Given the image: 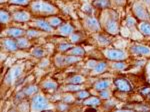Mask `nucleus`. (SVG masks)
I'll return each instance as SVG.
<instances>
[{
	"label": "nucleus",
	"instance_id": "1",
	"mask_svg": "<svg viewBox=\"0 0 150 112\" xmlns=\"http://www.w3.org/2000/svg\"><path fill=\"white\" fill-rule=\"evenodd\" d=\"M116 16L117 15H116L113 11H108L103 14L102 23L105 29L110 34L118 33L119 26H118V21H117V19H116Z\"/></svg>",
	"mask_w": 150,
	"mask_h": 112
},
{
	"label": "nucleus",
	"instance_id": "2",
	"mask_svg": "<svg viewBox=\"0 0 150 112\" xmlns=\"http://www.w3.org/2000/svg\"><path fill=\"white\" fill-rule=\"evenodd\" d=\"M31 8L35 13L44 14V15H49V14L57 13V9L52 4L47 3L44 1H36L31 4Z\"/></svg>",
	"mask_w": 150,
	"mask_h": 112
},
{
	"label": "nucleus",
	"instance_id": "3",
	"mask_svg": "<svg viewBox=\"0 0 150 112\" xmlns=\"http://www.w3.org/2000/svg\"><path fill=\"white\" fill-rule=\"evenodd\" d=\"M49 107L47 98L42 94H37L33 97L31 102V111H41Z\"/></svg>",
	"mask_w": 150,
	"mask_h": 112
},
{
	"label": "nucleus",
	"instance_id": "4",
	"mask_svg": "<svg viewBox=\"0 0 150 112\" xmlns=\"http://www.w3.org/2000/svg\"><path fill=\"white\" fill-rule=\"evenodd\" d=\"M23 68H24V65L21 64V65H15L9 70V72L7 73L6 77H5V83L7 85H12L14 82L17 80V78L22 74L23 72Z\"/></svg>",
	"mask_w": 150,
	"mask_h": 112
},
{
	"label": "nucleus",
	"instance_id": "5",
	"mask_svg": "<svg viewBox=\"0 0 150 112\" xmlns=\"http://www.w3.org/2000/svg\"><path fill=\"white\" fill-rule=\"evenodd\" d=\"M104 55L106 56V58L110 60H115V61H120V60L126 59L127 54L126 52L122 50H118V49H107L104 50Z\"/></svg>",
	"mask_w": 150,
	"mask_h": 112
},
{
	"label": "nucleus",
	"instance_id": "6",
	"mask_svg": "<svg viewBox=\"0 0 150 112\" xmlns=\"http://www.w3.org/2000/svg\"><path fill=\"white\" fill-rule=\"evenodd\" d=\"M80 61V57L79 56H57L55 58V63L57 66H64V65H71L73 63Z\"/></svg>",
	"mask_w": 150,
	"mask_h": 112
},
{
	"label": "nucleus",
	"instance_id": "7",
	"mask_svg": "<svg viewBox=\"0 0 150 112\" xmlns=\"http://www.w3.org/2000/svg\"><path fill=\"white\" fill-rule=\"evenodd\" d=\"M133 11H134L135 15L141 20H150L149 13L140 2H135L134 5H133Z\"/></svg>",
	"mask_w": 150,
	"mask_h": 112
},
{
	"label": "nucleus",
	"instance_id": "8",
	"mask_svg": "<svg viewBox=\"0 0 150 112\" xmlns=\"http://www.w3.org/2000/svg\"><path fill=\"white\" fill-rule=\"evenodd\" d=\"M131 52L135 53L138 55H144V56H149L150 55V47L144 45H133L131 47Z\"/></svg>",
	"mask_w": 150,
	"mask_h": 112
},
{
	"label": "nucleus",
	"instance_id": "9",
	"mask_svg": "<svg viewBox=\"0 0 150 112\" xmlns=\"http://www.w3.org/2000/svg\"><path fill=\"white\" fill-rule=\"evenodd\" d=\"M85 24L89 30L94 31V32H97L100 29V24L94 17H86Z\"/></svg>",
	"mask_w": 150,
	"mask_h": 112
},
{
	"label": "nucleus",
	"instance_id": "10",
	"mask_svg": "<svg viewBox=\"0 0 150 112\" xmlns=\"http://www.w3.org/2000/svg\"><path fill=\"white\" fill-rule=\"evenodd\" d=\"M114 83H115V86L117 87V89L120 90V91L128 92V91H130V89H131L130 84L128 83V81L125 79H116L114 81Z\"/></svg>",
	"mask_w": 150,
	"mask_h": 112
},
{
	"label": "nucleus",
	"instance_id": "11",
	"mask_svg": "<svg viewBox=\"0 0 150 112\" xmlns=\"http://www.w3.org/2000/svg\"><path fill=\"white\" fill-rule=\"evenodd\" d=\"M2 45L9 51H16L19 48L17 45V42L10 39V38H7V39L2 40Z\"/></svg>",
	"mask_w": 150,
	"mask_h": 112
},
{
	"label": "nucleus",
	"instance_id": "12",
	"mask_svg": "<svg viewBox=\"0 0 150 112\" xmlns=\"http://www.w3.org/2000/svg\"><path fill=\"white\" fill-rule=\"evenodd\" d=\"M13 19L16 21H20V22H25V21H28L30 19V14L25 11H19L14 13Z\"/></svg>",
	"mask_w": 150,
	"mask_h": 112
},
{
	"label": "nucleus",
	"instance_id": "13",
	"mask_svg": "<svg viewBox=\"0 0 150 112\" xmlns=\"http://www.w3.org/2000/svg\"><path fill=\"white\" fill-rule=\"evenodd\" d=\"M35 25L37 26V27H39L41 30H44V31H46V32H51L52 31V26L44 20H40V19L35 20Z\"/></svg>",
	"mask_w": 150,
	"mask_h": 112
},
{
	"label": "nucleus",
	"instance_id": "14",
	"mask_svg": "<svg viewBox=\"0 0 150 112\" xmlns=\"http://www.w3.org/2000/svg\"><path fill=\"white\" fill-rule=\"evenodd\" d=\"M73 30H74V28L72 27L70 24H63V25L60 26L58 32L63 36H68V35H71Z\"/></svg>",
	"mask_w": 150,
	"mask_h": 112
},
{
	"label": "nucleus",
	"instance_id": "15",
	"mask_svg": "<svg viewBox=\"0 0 150 112\" xmlns=\"http://www.w3.org/2000/svg\"><path fill=\"white\" fill-rule=\"evenodd\" d=\"M5 32L7 35L12 36V37H19V36L24 34V31L22 29H19V28H9V29H7Z\"/></svg>",
	"mask_w": 150,
	"mask_h": 112
},
{
	"label": "nucleus",
	"instance_id": "16",
	"mask_svg": "<svg viewBox=\"0 0 150 112\" xmlns=\"http://www.w3.org/2000/svg\"><path fill=\"white\" fill-rule=\"evenodd\" d=\"M110 84H111V82L109 80H102V81H99L94 85V88L96 90H98V91H102V90H105L106 88H108Z\"/></svg>",
	"mask_w": 150,
	"mask_h": 112
},
{
	"label": "nucleus",
	"instance_id": "17",
	"mask_svg": "<svg viewBox=\"0 0 150 112\" xmlns=\"http://www.w3.org/2000/svg\"><path fill=\"white\" fill-rule=\"evenodd\" d=\"M106 67H107V64L105 62H99L96 64V66L93 68V71H92V74L93 75H96V74H100L105 71Z\"/></svg>",
	"mask_w": 150,
	"mask_h": 112
},
{
	"label": "nucleus",
	"instance_id": "18",
	"mask_svg": "<svg viewBox=\"0 0 150 112\" xmlns=\"http://www.w3.org/2000/svg\"><path fill=\"white\" fill-rule=\"evenodd\" d=\"M42 87L47 90H55L57 88V83L51 79H47L44 82H42Z\"/></svg>",
	"mask_w": 150,
	"mask_h": 112
},
{
	"label": "nucleus",
	"instance_id": "19",
	"mask_svg": "<svg viewBox=\"0 0 150 112\" xmlns=\"http://www.w3.org/2000/svg\"><path fill=\"white\" fill-rule=\"evenodd\" d=\"M139 30L144 35L150 36V23L145 22V21L144 22H141L139 24Z\"/></svg>",
	"mask_w": 150,
	"mask_h": 112
},
{
	"label": "nucleus",
	"instance_id": "20",
	"mask_svg": "<svg viewBox=\"0 0 150 112\" xmlns=\"http://www.w3.org/2000/svg\"><path fill=\"white\" fill-rule=\"evenodd\" d=\"M93 5L97 8H107V7L110 6V1L109 0H96L93 3Z\"/></svg>",
	"mask_w": 150,
	"mask_h": 112
},
{
	"label": "nucleus",
	"instance_id": "21",
	"mask_svg": "<svg viewBox=\"0 0 150 112\" xmlns=\"http://www.w3.org/2000/svg\"><path fill=\"white\" fill-rule=\"evenodd\" d=\"M84 80H85V78L81 75H75V76L70 77L68 79V82L71 84H81L82 82H84Z\"/></svg>",
	"mask_w": 150,
	"mask_h": 112
},
{
	"label": "nucleus",
	"instance_id": "22",
	"mask_svg": "<svg viewBox=\"0 0 150 112\" xmlns=\"http://www.w3.org/2000/svg\"><path fill=\"white\" fill-rule=\"evenodd\" d=\"M84 53H85V51H84V49H82L81 47H72V49L68 51L69 55L74 56H82L84 55Z\"/></svg>",
	"mask_w": 150,
	"mask_h": 112
},
{
	"label": "nucleus",
	"instance_id": "23",
	"mask_svg": "<svg viewBox=\"0 0 150 112\" xmlns=\"http://www.w3.org/2000/svg\"><path fill=\"white\" fill-rule=\"evenodd\" d=\"M38 87L35 86V85H31V86L26 87L25 90H24V94L26 96H31V95H34V94L37 92Z\"/></svg>",
	"mask_w": 150,
	"mask_h": 112
},
{
	"label": "nucleus",
	"instance_id": "24",
	"mask_svg": "<svg viewBox=\"0 0 150 112\" xmlns=\"http://www.w3.org/2000/svg\"><path fill=\"white\" fill-rule=\"evenodd\" d=\"M84 104H85V105L97 106L100 104V100H99L98 98H96V97H90V98H88L87 100L84 101Z\"/></svg>",
	"mask_w": 150,
	"mask_h": 112
},
{
	"label": "nucleus",
	"instance_id": "25",
	"mask_svg": "<svg viewBox=\"0 0 150 112\" xmlns=\"http://www.w3.org/2000/svg\"><path fill=\"white\" fill-rule=\"evenodd\" d=\"M16 42H17V45L19 48H27L28 46L30 45L29 41L27 39H25V38H19Z\"/></svg>",
	"mask_w": 150,
	"mask_h": 112
},
{
	"label": "nucleus",
	"instance_id": "26",
	"mask_svg": "<svg viewBox=\"0 0 150 112\" xmlns=\"http://www.w3.org/2000/svg\"><path fill=\"white\" fill-rule=\"evenodd\" d=\"M48 23L51 26H59L62 23L61 19L58 18V17H51V18L48 19Z\"/></svg>",
	"mask_w": 150,
	"mask_h": 112
},
{
	"label": "nucleus",
	"instance_id": "27",
	"mask_svg": "<svg viewBox=\"0 0 150 112\" xmlns=\"http://www.w3.org/2000/svg\"><path fill=\"white\" fill-rule=\"evenodd\" d=\"M1 16H0V20H1V23H7L9 21V19H10V16H9V14L7 13L6 11L4 10H1Z\"/></svg>",
	"mask_w": 150,
	"mask_h": 112
},
{
	"label": "nucleus",
	"instance_id": "28",
	"mask_svg": "<svg viewBox=\"0 0 150 112\" xmlns=\"http://www.w3.org/2000/svg\"><path fill=\"white\" fill-rule=\"evenodd\" d=\"M32 55L33 56H35V57H38V58H40V57H42L43 55H44V51H43L41 48H34V49L32 50Z\"/></svg>",
	"mask_w": 150,
	"mask_h": 112
},
{
	"label": "nucleus",
	"instance_id": "29",
	"mask_svg": "<svg viewBox=\"0 0 150 112\" xmlns=\"http://www.w3.org/2000/svg\"><path fill=\"white\" fill-rule=\"evenodd\" d=\"M81 89V86H79V84H71L68 85V86L65 87V90L67 91H78V90Z\"/></svg>",
	"mask_w": 150,
	"mask_h": 112
},
{
	"label": "nucleus",
	"instance_id": "30",
	"mask_svg": "<svg viewBox=\"0 0 150 112\" xmlns=\"http://www.w3.org/2000/svg\"><path fill=\"white\" fill-rule=\"evenodd\" d=\"M97 40H98V43L100 45H106V44H108V43L110 42L109 39H108V38H106L105 36H103V35H99L97 37Z\"/></svg>",
	"mask_w": 150,
	"mask_h": 112
},
{
	"label": "nucleus",
	"instance_id": "31",
	"mask_svg": "<svg viewBox=\"0 0 150 112\" xmlns=\"http://www.w3.org/2000/svg\"><path fill=\"white\" fill-rule=\"evenodd\" d=\"M12 4H17V5H26L30 2V0H9Z\"/></svg>",
	"mask_w": 150,
	"mask_h": 112
},
{
	"label": "nucleus",
	"instance_id": "32",
	"mask_svg": "<svg viewBox=\"0 0 150 112\" xmlns=\"http://www.w3.org/2000/svg\"><path fill=\"white\" fill-rule=\"evenodd\" d=\"M112 67L115 68V69H124V68H126V64L123 62H114L112 63Z\"/></svg>",
	"mask_w": 150,
	"mask_h": 112
},
{
	"label": "nucleus",
	"instance_id": "33",
	"mask_svg": "<svg viewBox=\"0 0 150 112\" xmlns=\"http://www.w3.org/2000/svg\"><path fill=\"white\" fill-rule=\"evenodd\" d=\"M89 96V93L87 91H80L77 93V97L80 99H85V98H88Z\"/></svg>",
	"mask_w": 150,
	"mask_h": 112
},
{
	"label": "nucleus",
	"instance_id": "34",
	"mask_svg": "<svg viewBox=\"0 0 150 112\" xmlns=\"http://www.w3.org/2000/svg\"><path fill=\"white\" fill-rule=\"evenodd\" d=\"M26 34H27L28 37H35V36H39L40 33L38 32V31L36 30H28L27 32H26Z\"/></svg>",
	"mask_w": 150,
	"mask_h": 112
},
{
	"label": "nucleus",
	"instance_id": "35",
	"mask_svg": "<svg viewBox=\"0 0 150 112\" xmlns=\"http://www.w3.org/2000/svg\"><path fill=\"white\" fill-rule=\"evenodd\" d=\"M100 96L101 98H104V99H108L110 96V92L107 91V90H102V91H100Z\"/></svg>",
	"mask_w": 150,
	"mask_h": 112
},
{
	"label": "nucleus",
	"instance_id": "36",
	"mask_svg": "<svg viewBox=\"0 0 150 112\" xmlns=\"http://www.w3.org/2000/svg\"><path fill=\"white\" fill-rule=\"evenodd\" d=\"M70 40H71V42H78L79 40H80V36H79V34H71V36H70Z\"/></svg>",
	"mask_w": 150,
	"mask_h": 112
},
{
	"label": "nucleus",
	"instance_id": "37",
	"mask_svg": "<svg viewBox=\"0 0 150 112\" xmlns=\"http://www.w3.org/2000/svg\"><path fill=\"white\" fill-rule=\"evenodd\" d=\"M71 44H61L59 46V50L60 51H66V50H68V48L71 47Z\"/></svg>",
	"mask_w": 150,
	"mask_h": 112
},
{
	"label": "nucleus",
	"instance_id": "38",
	"mask_svg": "<svg viewBox=\"0 0 150 112\" xmlns=\"http://www.w3.org/2000/svg\"><path fill=\"white\" fill-rule=\"evenodd\" d=\"M73 97H72V95H67V96H65L64 97V99H63V101L64 102H66V103H71V102H73Z\"/></svg>",
	"mask_w": 150,
	"mask_h": 112
},
{
	"label": "nucleus",
	"instance_id": "39",
	"mask_svg": "<svg viewBox=\"0 0 150 112\" xmlns=\"http://www.w3.org/2000/svg\"><path fill=\"white\" fill-rule=\"evenodd\" d=\"M96 64H97V62L94 61V60H90V61H88L87 63V67L88 68H94L96 66Z\"/></svg>",
	"mask_w": 150,
	"mask_h": 112
},
{
	"label": "nucleus",
	"instance_id": "40",
	"mask_svg": "<svg viewBox=\"0 0 150 112\" xmlns=\"http://www.w3.org/2000/svg\"><path fill=\"white\" fill-rule=\"evenodd\" d=\"M146 74H147V79H148V81H150V62L148 63V65H147Z\"/></svg>",
	"mask_w": 150,
	"mask_h": 112
},
{
	"label": "nucleus",
	"instance_id": "41",
	"mask_svg": "<svg viewBox=\"0 0 150 112\" xmlns=\"http://www.w3.org/2000/svg\"><path fill=\"white\" fill-rule=\"evenodd\" d=\"M141 93H142V94H144V95H146V94L150 93V88H149V87H145V89L142 90Z\"/></svg>",
	"mask_w": 150,
	"mask_h": 112
},
{
	"label": "nucleus",
	"instance_id": "42",
	"mask_svg": "<svg viewBox=\"0 0 150 112\" xmlns=\"http://www.w3.org/2000/svg\"><path fill=\"white\" fill-rule=\"evenodd\" d=\"M83 10H85V11H87V12H91L90 5H84V6H83Z\"/></svg>",
	"mask_w": 150,
	"mask_h": 112
},
{
	"label": "nucleus",
	"instance_id": "43",
	"mask_svg": "<svg viewBox=\"0 0 150 112\" xmlns=\"http://www.w3.org/2000/svg\"><path fill=\"white\" fill-rule=\"evenodd\" d=\"M124 1L125 0H115V2L117 4H122V3H124Z\"/></svg>",
	"mask_w": 150,
	"mask_h": 112
},
{
	"label": "nucleus",
	"instance_id": "44",
	"mask_svg": "<svg viewBox=\"0 0 150 112\" xmlns=\"http://www.w3.org/2000/svg\"><path fill=\"white\" fill-rule=\"evenodd\" d=\"M147 6H150V0H142Z\"/></svg>",
	"mask_w": 150,
	"mask_h": 112
},
{
	"label": "nucleus",
	"instance_id": "45",
	"mask_svg": "<svg viewBox=\"0 0 150 112\" xmlns=\"http://www.w3.org/2000/svg\"><path fill=\"white\" fill-rule=\"evenodd\" d=\"M7 0H1V3H3V2H6Z\"/></svg>",
	"mask_w": 150,
	"mask_h": 112
},
{
	"label": "nucleus",
	"instance_id": "46",
	"mask_svg": "<svg viewBox=\"0 0 150 112\" xmlns=\"http://www.w3.org/2000/svg\"><path fill=\"white\" fill-rule=\"evenodd\" d=\"M149 98H150V94H149Z\"/></svg>",
	"mask_w": 150,
	"mask_h": 112
}]
</instances>
